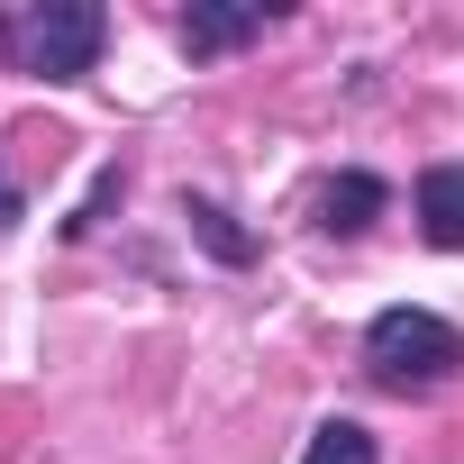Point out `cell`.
<instances>
[{
  "label": "cell",
  "mask_w": 464,
  "mask_h": 464,
  "mask_svg": "<svg viewBox=\"0 0 464 464\" xmlns=\"http://www.w3.org/2000/svg\"><path fill=\"white\" fill-rule=\"evenodd\" d=\"M301 464H382V446H373L364 419H319L310 446H301Z\"/></svg>",
  "instance_id": "obj_6"
},
{
  "label": "cell",
  "mask_w": 464,
  "mask_h": 464,
  "mask_svg": "<svg viewBox=\"0 0 464 464\" xmlns=\"http://www.w3.org/2000/svg\"><path fill=\"white\" fill-rule=\"evenodd\" d=\"M382 209H392V182H382V173H337V182H319V200H310V218L328 227V237H364Z\"/></svg>",
  "instance_id": "obj_4"
},
{
  "label": "cell",
  "mask_w": 464,
  "mask_h": 464,
  "mask_svg": "<svg viewBox=\"0 0 464 464\" xmlns=\"http://www.w3.org/2000/svg\"><path fill=\"white\" fill-rule=\"evenodd\" d=\"M464 364V328H446L437 310H373V328H364V373L382 382V392H437L446 373Z\"/></svg>",
  "instance_id": "obj_2"
},
{
  "label": "cell",
  "mask_w": 464,
  "mask_h": 464,
  "mask_svg": "<svg viewBox=\"0 0 464 464\" xmlns=\"http://www.w3.org/2000/svg\"><path fill=\"white\" fill-rule=\"evenodd\" d=\"M110 46V19L92 0H19L0 10V64L28 73V82H82Z\"/></svg>",
  "instance_id": "obj_1"
},
{
  "label": "cell",
  "mask_w": 464,
  "mask_h": 464,
  "mask_svg": "<svg viewBox=\"0 0 464 464\" xmlns=\"http://www.w3.org/2000/svg\"><path fill=\"white\" fill-rule=\"evenodd\" d=\"M265 28H274V10H256V0H191V10H182V55H191V64L237 55V46L265 37Z\"/></svg>",
  "instance_id": "obj_3"
},
{
  "label": "cell",
  "mask_w": 464,
  "mask_h": 464,
  "mask_svg": "<svg viewBox=\"0 0 464 464\" xmlns=\"http://www.w3.org/2000/svg\"><path fill=\"white\" fill-rule=\"evenodd\" d=\"M419 237L428 246H464V164H428L419 173Z\"/></svg>",
  "instance_id": "obj_5"
},
{
  "label": "cell",
  "mask_w": 464,
  "mask_h": 464,
  "mask_svg": "<svg viewBox=\"0 0 464 464\" xmlns=\"http://www.w3.org/2000/svg\"><path fill=\"white\" fill-rule=\"evenodd\" d=\"M182 218H191V237H200V246H209L218 265H246V256H256V237H246V227L227 218L218 200H182Z\"/></svg>",
  "instance_id": "obj_7"
},
{
  "label": "cell",
  "mask_w": 464,
  "mask_h": 464,
  "mask_svg": "<svg viewBox=\"0 0 464 464\" xmlns=\"http://www.w3.org/2000/svg\"><path fill=\"white\" fill-rule=\"evenodd\" d=\"M19 209H28V200H19V182L0 173V227H19Z\"/></svg>",
  "instance_id": "obj_8"
}]
</instances>
